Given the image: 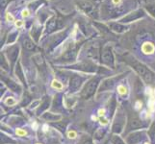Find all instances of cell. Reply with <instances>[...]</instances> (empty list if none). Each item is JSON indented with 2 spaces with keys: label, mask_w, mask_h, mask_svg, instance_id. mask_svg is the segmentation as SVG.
Listing matches in <instances>:
<instances>
[{
  "label": "cell",
  "mask_w": 155,
  "mask_h": 144,
  "mask_svg": "<svg viewBox=\"0 0 155 144\" xmlns=\"http://www.w3.org/2000/svg\"><path fill=\"white\" fill-rule=\"evenodd\" d=\"M124 59H125L124 61L138 73V75L145 81V83L147 84L155 83V73L152 72L147 66H145L143 63L140 62H138L135 58L130 57V56L126 57Z\"/></svg>",
  "instance_id": "obj_1"
},
{
  "label": "cell",
  "mask_w": 155,
  "mask_h": 144,
  "mask_svg": "<svg viewBox=\"0 0 155 144\" xmlns=\"http://www.w3.org/2000/svg\"><path fill=\"white\" fill-rule=\"evenodd\" d=\"M100 80H101V77L95 76L91 80H89L88 83H86L83 89L81 90V93H80V95H81V97L83 99H89L92 97L93 95H94V93L97 92V90Z\"/></svg>",
  "instance_id": "obj_2"
},
{
  "label": "cell",
  "mask_w": 155,
  "mask_h": 144,
  "mask_svg": "<svg viewBox=\"0 0 155 144\" xmlns=\"http://www.w3.org/2000/svg\"><path fill=\"white\" fill-rule=\"evenodd\" d=\"M68 69H73V70H79L82 72H87V73H101V71H106L105 68L99 67L94 63L91 62H79L76 65H72L67 66Z\"/></svg>",
  "instance_id": "obj_3"
},
{
  "label": "cell",
  "mask_w": 155,
  "mask_h": 144,
  "mask_svg": "<svg viewBox=\"0 0 155 144\" xmlns=\"http://www.w3.org/2000/svg\"><path fill=\"white\" fill-rule=\"evenodd\" d=\"M147 127V124L145 121H143L140 117L134 114H130L128 116L127 120V125H126V130L125 133L133 132L139 129H143V128Z\"/></svg>",
  "instance_id": "obj_4"
},
{
  "label": "cell",
  "mask_w": 155,
  "mask_h": 144,
  "mask_svg": "<svg viewBox=\"0 0 155 144\" xmlns=\"http://www.w3.org/2000/svg\"><path fill=\"white\" fill-rule=\"evenodd\" d=\"M76 4L85 14L89 15V17L93 18H97L98 13H97V6H95L93 2H91L90 0H77Z\"/></svg>",
  "instance_id": "obj_5"
},
{
  "label": "cell",
  "mask_w": 155,
  "mask_h": 144,
  "mask_svg": "<svg viewBox=\"0 0 155 144\" xmlns=\"http://www.w3.org/2000/svg\"><path fill=\"white\" fill-rule=\"evenodd\" d=\"M100 62L102 65L111 67V68H115V58L113 51H112V47L107 45L103 48L102 52H101V56H100Z\"/></svg>",
  "instance_id": "obj_6"
},
{
  "label": "cell",
  "mask_w": 155,
  "mask_h": 144,
  "mask_svg": "<svg viewBox=\"0 0 155 144\" xmlns=\"http://www.w3.org/2000/svg\"><path fill=\"white\" fill-rule=\"evenodd\" d=\"M126 123V118H125V115L122 111L120 110L117 113L116 115V118L114 120V123L113 126H112V132L114 133L116 135H119L120 133L124 131V126Z\"/></svg>",
  "instance_id": "obj_7"
},
{
  "label": "cell",
  "mask_w": 155,
  "mask_h": 144,
  "mask_svg": "<svg viewBox=\"0 0 155 144\" xmlns=\"http://www.w3.org/2000/svg\"><path fill=\"white\" fill-rule=\"evenodd\" d=\"M86 81V78L83 76L77 75V74H72L69 79V88L68 92L69 93H75L82 87L83 83Z\"/></svg>",
  "instance_id": "obj_8"
},
{
  "label": "cell",
  "mask_w": 155,
  "mask_h": 144,
  "mask_svg": "<svg viewBox=\"0 0 155 144\" xmlns=\"http://www.w3.org/2000/svg\"><path fill=\"white\" fill-rule=\"evenodd\" d=\"M146 136H147V132L145 130L135 131L127 135L125 141L127 144H139L142 141H143V139L146 138Z\"/></svg>",
  "instance_id": "obj_9"
},
{
  "label": "cell",
  "mask_w": 155,
  "mask_h": 144,
  "mask_svg": "<svg viewBox=\"0 0 155 144\" xmlns=\"http://www.w3.org/2000/svg\"><path fill=\"white\" fill-rule=\"evenodd\" d=\"M5 52H6V55L8 58V61L11 63V66L13 68L15 65V62H17L18 55H19V47L18 45H12V46H10L8 49H6Z\"/></svg>",
  "instance_id": "obj_10"
},
{
  "label": "cell",
  "mask_w": 155,
  "mask_h": 144,
  "mask_svg": "<svg viewBox=\"0 0 155 144\" xmlns=\"http://www.w3.org/2000/svg\"><path fill=\"white\" fill-rule=\"evenodd\" d=\"M77 53H78V47H72L69 48L68 50H67L62 57L60 58V62H74L77 57Z\"/></svg>",
  "instance_id": "obj_11"
},
{
  "label": "cell",
  "mask_w": 155,
  "mask_h": 144,
  "mask_svg": "<svg viewBox=\"0 0 155 144\" xmlns=\"http://www.w3.org/2000/svg\"><path fill=\"white\" fill-rule=\"evenodd\" d=\"M145 15H146V13L143 12V10L140 9V10H137L135 12H132L129 14L125 15L124 18H122L120 19V22H122V23L132 22V21H135V20H138V19L143 18Z\"/></svg>",
  "instance_id": "obj_12"
},
{
  "label": "cell",
  "mask_w": 155,
  "mask_h": 144,
  "mask_svg": "<svg viewBox=\"0 0 155 144\" xmlns=\"http://www.w3.org/2000/svg\"><path fill=\"white\" fill-rule=\"evenodd\" d=\"M122 77V75L120 76H116V77H112L110 79H107L102 83V85L100 86L98 91L102 92V91H106V90H110L113 88V87L116 85V83L119 81V80Z\"/></svg>",
  "instance_id": "obj_13"
},
{
  "label": "cell",
  "mask_w": 155,
  "mask_h": 144,
  "mask_svg": "<svg viewBox=\"0 0 155 144\" xmlns=\"http://www.w3.org/2000/svg\"><path fill=\"white\" fill-rule=\"evenodd\" d=\"M61 21L58 20L55 17H52L49 21L47 22V25H46V30H45V34H50V33H53V32H55L56 30L62 28V25H60Z\"/></svg>",
  "instance_id": "obj_14"
},
{
  "label": "cell",
  "mask_w": 155,
  "mask_h": 144,
  "mask_svg": "<svg viewBox=\"0 0 155 144\" xmlns=\"http://www.w3.org/2000/svg\"><path fill=\"white\" fill-rule=\"evenodd\" d=\"M1 79L3 80V82L5 83V85L12 90V91L14 92H17V93H20L21 92V87H20V85L18 84V83H15V81H13V80H11V79H8V78H5L4 76L1 77Z\"/></svg>",
  "instance_id": "obj_15"
},
{
  "label": "cell",
  "mask_w": 155,
  "mask_h": 144,
  "mask_svg": "<svg viewBox=\"0 0 155 144\" xmlns=\"http://www.w3.org/2000/svg\"><path fill=\"white\" fill-rule=\"evenodd\" d=\"M108 26L112 31H114L116 33H119V34L125 33V32L128 31V29H129L127 26L121 24V23H117V22H111L108 24Z\"/></svg>",
  "instance_id": "obj_16"
},
{
  "label": "cell",
  "mask_w": 155,
  "mask_h": 144,
  "mask_svg": "<svg viewBox=\"0 0 155 144\" xmlns=\"http://www.w3.org/2000/svg\"><path fill=\"white\" fill-rule=\"evenodd\" d=\"M63 95L61 93H58L55 95L54 101H53L52 104V110H56V111H60L63 110Z\"/></svg>",
  "instance_id": "obj_17"
},
{
  "label": "cell",
  "mask_w": 155,
  "mask_h": 144,
  "mask_svg": "<svg viewBox=\"0 0 155 144\" xmlns=\"http://www.w3.org/2000/svg\"><path fill=\"white\" fill-rule=\"evenodd\" d=\"M50 103H51V98L49 97V96H48V97H45L44 100H42L41 104L40 105V107L36 111L37 115H41V114L42 115V113L45 111L50 107Z\"/></svg>",
  "instance_id": "obj_18"
},
{
  "label": "cell",
  "mask_w": 155,
  "mask_h": 144,
  "mask_svg": "<svg viewBox=\"0 0 155 144\" xmlns=\"http://www.w3.org/2000/svg\"><path fill=\"white\" fill-rule=\"evenodd\" d=\"M41 118L46 121H49V122H57L59 120H61L62 115L53 114V113H45L41 115Z\"/></svg>",
  "instance_id": "obj_19"
},
{
  "label": "cell",
  "mask_w": 155,
  "mask_h": 144,
  "mask_svg": "<svg viewBox=\"0 0 155 144\" xmlns=\"http://www.w3.org/2000/svg\"><path fill=\"white\" fill-rule=\"evenodd\" d=\"M22 44L24 46L25 49H27L28 51H34L36 50V44L33 42L31 39H29L28 37H25V38L22 40Z\"/></svg>",
  "instance_id": "obj_20"
},
{
  "label": "cell",
  "mask_w": 155,
  "mask_h": 144,
  "mask_svg": "<svg viewBox=\"0 0 155 144\" xmlns=\"http://www.w3.org/2000/svg\"><path fill=\"white\" fill-rule=\"evenodd\" d=\"M51 126L56 128L58 131H60L61 133H65L66 130H67V126H68V123L67 122H63V121H57V122H53L51 123Z\"/></svg>",
  "instance_id": "obj_21"
},
{
  "label": "cell",
  "mask_w": 155,
  "mask_h": 144,
  "mask_svg": "<svg viewBox=\"0 0 155 144\" xmlns=\"http://www.w3.org/2000/svg\"><path fill=\"white\" fill-rule=\"evenodd\" d=\"M15 75H17L18 80H20L21 83H22L23 85L26 84L25 77H24V74H23V71H22V68H21L20 62H18V65L15 66Z\"/></svg>",
  "instance_id": "obj_22"
},
{
  "label": "cell",
  "mask_w": 155,
  "mask_h": 144,
  "mask_svg": "<svg viewBox=\"0 0 155 144\" xmlns=\"http://www.w3.org/2000/svg\"><path fill=\"white\" fill-rule=\"evenodd\" d=\"M111 143L112 144H127L119 135H113L111 136Z\"/></svg>",
  "instance_id": "obj_23"
},
{
  "label": "cell",
  "mask_w": 155,
  "mask_h": 144,
  "mask_svg": "<svg viewBox=\"0 0 155 144\" xmlns=\"http://www.w3.org/2000/svg\"><path fill=\"white\" fill-rule=\"evenodd\" d=\"M146 10L152 15V17L155 18V5L154 4H147L146 6Z\"/></svg>",
  "instance_id": "obj_24"
},
{
  "label": "cell",
  "mask_w": 155,
  "mask_h": 144,
  "mask_svg": "<svg viewBox=\"0 0 155 144\" xmlns=\"http://www.w3.org/2000/svg\"><path fill=\"white\" fill-rule=\"evenodd\" d=\"M41 28H40V27L34 28L33 31H32V36H33V38L36 40V41H38V38L41 34Z\"/></svg>",
  "instance_id": "obj_25"
},
{
  "label": "cell",
  "mask_w": 155,
  "mask_h": 144,
  "mask_svg": "<svg viewBox=\"0 0 155 144\" xmlns=\"http://www.w3.org/2000/svg\"><path fill=\"white\" fill-rule=\"evenodd\" d=\"M15 143L12 138H8L5 135L1 134V144H8V143Z\"/></svg>",
  "instance_id": "obj_26"
},
{
  "label": "cell",
  "mask_w": 155,
  "mask_h": 144,
  "mask_svg": "<svg viewBox=\"0 0 155 144\" xmlns=\"http://www.w3.org/2000/svg\"><path fill=\"white\" fill-rule=\"evenodd\" d=\"M1 67L5 70H9V67H8V65L6 62V59H5V55L3 53H1Z\"/></svg>",
  "instance_id": "obj_27"
},
{
  "label": "cell",
  "mask_w": 155,
  "mask_h": 144,
  "mask_svg": "<svg viewBox=\"0 0 155 144\" xmlns=\"http://www.w3.org/2000/svg\"><path fill=\"white\" fill-rule=\"evenodd\" d=\"M18 35V32L15 31L14 32V33H12L10 36H9V39H8V43H12V42H14L15 40V39H17V37Z\"/></svg>",
  "instance_id": "obj_28"
},
{
  "label": "cell",
  "mask_w": 155,
  "mask_h": 144,
  "mask_svg": "<svg viewBox=\"0 0 155 144\" xmlns=\"http://www.w3.org/2000/svg\"><path fill=\"white\" fill-rule=\"evenodd\" d=\"M80 143H81V144H94L93 139L91 137H89V136H84Z\"/></svg>",
  "instance_id": "obj_29"
},
{
  "label": "cell",
  "mask_w": 155,
  "mask_h": 144,
  "mask_svg": "<svg viewBox=\"0 0 155 144\" xmlns=\"http://www.w3.org/2000/svg\"><path fill=\"white\" fill-rule=\"evenodd\" d=\"M149 136H150L151 139H153L154 136H155V123L151 126L150 130H149Z\"/></svg>",
  "instance_id": "obj_30"
},
{
  "label": "cell",
  "mask_w": 155,
  "mask_h": 144,
  "mask_svg": "<svg viewBox=\"0 0 155 144\" xmlns=\"http://www.w3.org/2000/svg\"><path fill=\"white\" fill-rule=\"evenodd\" d=\"M8 3H9V0H0V4H1V8L2 9L6 8Z\"/></svg>",
  "instance_id": "obj_31"
},
{
  "label": "cell",
  "mask_w": 155,
  "mask_h": 144,
  "mask_svg": "<svg viewBox=\"0 0 155 144\" xmlns=\"http://www.w3.org/2000/svg\"><path fill=\"white\" fill-rule=\"evenodd\" d=\"M22 15H23V17H28V12H27V11H23Z\"/></svg>",
  "instance_id": "obj_32"
}]
</instances>
